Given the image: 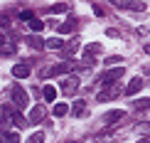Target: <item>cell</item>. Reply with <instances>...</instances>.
<instances>
[{
	"label": "cell",
	"instance_id": "6da1fadb",
	"mask_svg": "<svg viewBox=\"0 0 150 143\" xmlns=\"http://www.w3.org/2000/svg\"><path fill=\"white\" fill-rule=\"evenodd\" d=\"M71 67H74L71 62H59V64H54V67H45V69L40 72V77L49 79V77H59V74H69Z\"/></svg>",
	"mask_w": 150,
	"mask_h": 143
},
{
	"label": "cell",
	"instance_id": "7a4b0ae2",
	"mask_svg": "<svg viewBox=\"0 0 150 143\" xmlns=\"http://www.w3.org/2000/svg\"><path fill=\"white\" fill-rule=\"evenodd\" d=\"M59 91L64 96H74L79 91V77L76 74H67V77L62 79V84H59Z\"/></svg>",
	"mask_w": 150,
	"mask_h": 143
},
{
	"label": "cell",
	"instance_id": "3957f363",
	"mask_svg": "<svg viewBox=\"0 0 150 143\" xmlns=\"http://www.w3.org/2000/svg\"><path fill=\"white\" fill-rule=\"evenodd\" d=\"M10 96H12V101L17 104V109H25V106H27V91H25L22 86L15 84V86L10 89Z\"/></svg>",
	"mask_w": 150,
	"mask_h": 143
},
{
	"label": "cell",
	"instance_id": "277c9868",
	"mask_svg": "<svg viewBox=\"0 0 150 143\" xmlns=\"http://www.w3.org/2000/svg\"><path fill=\"white\" fill-rule=\"evenodd\" d=\"M118 94H121V86H116V84H106V89H103V91H98L96 99L103 104V101H111V99H116Z\"/></svg>",
	"mask_w": 150,
	"mask_h": 143
},
{
	"label": "cell",
	"instance_id": "5b68a950",
	"mask_svg": "<svg viewBox=\"0 0 150 143\" xmlns=\"http://www.w3.org/2000/svg\"><path fill=\"white\" fill-rule=\"evenodd\" d=\"M123 72H126V67H116V69H111V72H106V74H103L101 82H103V84H113L116 79H121V77H123Z\"/></svg>",
	"mask_w": 150,
	"mask_h": 143
},
{
	"label": "cell",
	"instance_id": "8992f818",
	"mask_svg": "<svg viewBox=\"0 0 150 143\" xmlns=\"http://www.w3.org/2000/svg\"><path fill=\"white\" fill-rule=\"evenodd\" d=\"M12 77L15 79H27L30 77V67L25 64V62H17V64L12 67Z\"/></svg>",
	"mask_w": 150,
	"mask_h": 143
},
{
	"label": "cell",
	"instance_id": "52a82bcc",
	"mask_svg": "<svg viewBox=\"0 0 150 143\" xmlns=\"http://www.w3.org/2000/svg\"><path fill=\"white\" fill-rule=\"evenodd\" d=\"M143 89V79L140 77H133L128 82V86H126V96H133V94H138V91Z\"/></svg>",
	"mask_w": 150,
	"mask_h": 143
},
{
	"label": "cell",
	"instance_id": "ba28073f",
	"mask_svg": "<svg viewBox=\"0 0 150 143\" xmlns=\"http://www.w3.org/2000/svg\"><path fill=\"white\" fill-rule=\"evenodd\" d=\"M123 116H126V111H123V109H116V111H108V114L103 116V123H108V126H111V123H116V121H121Z\"/></svg>",
	"mask_w": 150,
	"mask_h": 143
},
{
	"label": "cell",
	"instance_id": "9c48e42d",
	"mask_svg": "<svg viewBox=\"0 0 150 143\" xmlns=\"http://www.w3.org/2000/svg\"><path fill=\"white\" fill-rule=\"evenodd\" d=\"M42 119H45V106H32V111H30L27 121L30 123H40Z\"/></svg>",
	"mask_w": 150,
	"mask_h": 143
},
{
	"label": "cell",
	"instance_id": "30bf717a",
	"mask_svg": "<svg viewBox=\"0 0 150 143\" xmlns=\"http://www.w3.org/2000/svg\"><path fill=\"white\" fill-rule=\"evenodd\" d=\"M71 114L76 116V119L86 116V114H89V109H86V101H81V99H79V101H74V106H71Z\"/></svg>",
	"mask_w": 150,
	"mask_h": 143
},
{
	"label": "cell",
	"instance_id": "8fae6325",
	"mask_svg": "<svg viewBox=\"0 0 150 143\" xmlns=\"http://www.w3.org/2000/svg\"><path fill=\"white\" fill-rule=\"evenodd\" d=\"M27 45H30V47H35V49H45V47H47V42L42 40V37H37V35H30V37H27Z\"/></svg>",
	"mask_w": 150,
	"mask_h": 143
},
{
	"label": "cell",
	"instance_id": "7c38bea8",
	"mask_svg": "<svg viewBox=\"0 0 150 143\" xmlns=\"http://www.w3.org/2000/svg\"><path fill=\"white\" fill-rule=\"evenodd\" d=\"M133 109L138 111V114H143V111H150V99H138V101L133 104Z\"/></svg>",
	"mask_w": 150,
	"mask_h": 143
},
{
	"label": "cell",
	"instance_id": "4fadbf2b",
	"mask_svg": "<svg viewBox=\"0 0 150 143\" xmlns=\"http://www.w3.org/2000/svg\"><path fill=\"white\" fill-rule=\"evenodd\" d=\"M74 20H69V22H62V25H57V32H62V35H67V32H74Z\"/></svg>",
	"mask_w": 150,
	"mask_h": 143
},
{
	"label": "cell",
	"instance_id": "5bb4252c",
	"mask_svg": "<svg viewBox=\"0 0 150 143\" xmlns=\"http://www.w3.org/2000/svg\"><path fill=\"white\" fill-rule=\"evenodd\" d=\"M42 94H45V99H47V101H54V99H57V89L47 84L45 89H42Z\"/></svg>",
	"mask_w": 150,
	"mask_h": 143
},
{
	"label": "cell",
	"instance_id": "9a60e30c",
	"mask_svg": "<svg viewBox=\"0 0 150 143\" xmlns=\"http://www.w3.org/2000/svg\"><path fill=\"white\" fill-rule=\"evenodd\" d=\"M47 47L49 49H64V42H62L59 37H52V40H47Z\"/></svg>",
	"mask_w": 150,
	"mask_h": 143
},
{
	"label": "cell",
	"instance_id": "2e32d148",
	"mask_svg": "<svg viewBox=\"0 0 150 143\" xmlns=\"http://www.w3.org/2000/svg\"><path fill=\"white\" fill-rule=\"evenodd\" d=\"M69 10H71L69 3H57V5H52V12H69Z\"/></svg>",
	"mask_w": 150,
	"mask_h": 143
},
{
	"label": "cell",
	"instance_id": "e0dca14e",
	"mask_svg": "<svg viewBox=\"0 0 150 143\" xmlns=\"http://www.w3.org/2000/svg\"><path fill=\"white\" fill-rule=\"evenodd\" d=\"M67 111H69L67 104H54V116H67Z\"/></svg>",
	"mask_w": 150,
	"mask_h": 143
},
{
	"label": "cell",
	"instance_id": "ac0fdd59",
	"mask_svg": "<svg viewBox=\"0 0 150 143\" xmlns=\"http://www.w3.org/2000/svg\"><path fill=\"white\" fill-rule=\"evenodd\" d=\"M27 143H45V133H42V131L32 133V136H30V138H27Z\"/></svg>",
	"mask_w": 150,
	"mask_h": 143
},
{
	"label": "cell",
	"instance_id": "d6986e66",
	"mask_svg": "<svg viewBox=\"0 0 150 143\" xmlns=\"http://www.w3.org/2000/svg\"><path fill=\"white\" fill-rule=\"evenodd\" d=\"M12 121H15V123H17V126H20V128H25V126H27V123H30V121H25V119H22V116H20V114H17V111H12Z\"/></svg>",
	"mask_w": 150,
	"mask_h": 143
},
{
	"label": "cell",
	"instance_id": "ffe728a7",
	"mask_svg": "<svg viewBox=\"0 0 150 143\" xmlns=\"http://www.w3.org/2000/svg\"><path fill=\"white\" fill-rule=\"evenodd\" d=\"M42 27H45V22H42V20H35V17L30 20V30H32V32H40Z\"/></svg>",
	"mask_w": 150,
	"mask_h": 143
},
{
	"label": "cell",
	"instance_id": "44dd1931",
	"mask_svg": "<svg viewBox=\"0 0 150 143\" xmlns=\"http://www.w3.org/2000/svg\"><path fill=\"white\" fill-rule=\"evenodd\" d=\"M128 10H133V12H143V10H145V3H140V0H133Z\"/></svg>",
	"mask_w": 150,
	"mask_h": 143
},
{
	"label": "cell",
	"instance_id": "7402d4cb",
	"mask_svg": "<svg viewBox=\"0 0 150 143\" xmlns=\"http://www.w3.org/2000/svg\"><path fill=\"white\" fill-rule=\"evenodd\" d=\"M76 49H79V37H74V40L69 42V45H67V52H69V54H74Z\"/></svg>",
	"mask_w": 150,
	"mask_h": 143
},
{
	"label": "cell",
	"instance_id": "603a6c76",
	"mask_svg": "<svg viewBox=\"0 0 150 143\" xmlns=\"http://www.w3.org/2000/svg\"><path fill=\"white\" fill-rule=\"evenodd\" d=\"M5 143H20V136H17L15 131H10V133H5Z\"/></svg>",
	"mask_w": 150,
	"mask_h": 143
},
{
	"label": "cell",
	"instance_id": "cb8c5ba5",
	"mask_svg": "<svg viewBox=\"0 0 150 143\" xmlns=\"http://www.w3.org/2000/svg\"><path fill=\"white\" fill-rule=\"evenodd\" d=\"M111 3H113L116 8H123V10H128V8H130V3H133V0H111Z\"/></svg>",
	"mask_w": 150,
	"mask_h": 143
},
{
	"label": "cell",
	"instance_id": "d4e9b609",
	"mask_svg": "<svg viewBox=\"0 0 150 143\" xmlns=\"http://www.w3.org/2000/svg\"><path fill=\"white\" fill-rule=\"evenodd\" d=\"M86 52H91V54H98V52H101V45L91 42V45H86Z\"/></svg>",
	"mask_w": 150,
	"mask_h": 143
},
{
	"label": "cell",
	"instance_id": "484cf974",
	"mask_svg": "<svg viewBox=\"0 0 150 143\" xmlns=\"http://www.w3.org/2000/svg\"><path fill=\"white\" fill-rule=\"evenodd\" d=\"M20 17H22L25 22H30V20L35 17V15H32V10H25V12H20Z\"/></svg>",
	"mask_w": 150,
	"mask_h": 143
},
{
	"label": "cell",
	"instance_id": "4316f807",
	"mask_svg": "<svg viewBox=\"0 0 150 143\" xmlns=\"http://www.w3.org/2000/svg\"><path fill=\"white\" fill-rule=\"evenodd\" d=\"M118 62H121V57H118V54H113V57H106V64H118Z\"/></svg>",
	"mask_w": 150,
	"mask_h": 143
},
{
	"label": "cell",
	"instance_id": "83f0119b",
	"mask_svg": "<svg viewBox=\"0 0 150 143\" xmlns=\"http://www.w3.org/2000/svg\"><path fill=\"white\" fill-rule=\"evenodd\" d=\"M138 35L140 37H148L150 35V27H138Z\"/></svg>",
	"mask_w": 150,
	"mask_h": 143
},
{
	"label": "cell",
	"instance_id": "f1b7e54d",
	"mask_svg": "<svg viewBox=\"0 0 150 143\" xmlns=\"http://www.w3.org/2000/svg\"><path fill=\"white\" fill-rule=\"evenodd\" d=\"M0 27H10V20L5 15H0Z\"/></svg>",
	"mask_w": 150,
	"mask_h": 143
},
{
	"label": "cell",
	"instance_id": "f546056e",
	"mask_svg": "<svg viewBox=\"0 0 150 143\" xmlns=\"http://www.w3.org/2000/svg\"><path fill=\"white\" fill-rule=\"evenodd\" d=\"M143 49H145V54H150V45H145V47H143Z\"/></svg>",
	"mask_w": 150,
	"mask_h": 143
},
{
	"label": "cell",
	"instance_id": "4dcf8cb0",
	"mask_svg": "<svg viewBox=\"0 0 150 143\" xmlns=\"http://www.w3.org/2000/svg\"><path fill=\"white\" fill-rule=\"evenodd\" d=\"M138 143H150V138H143V141H138Z\"/></svg>",
	"mask_w": 150,
	"mask_h": 143
}]
</instances>
